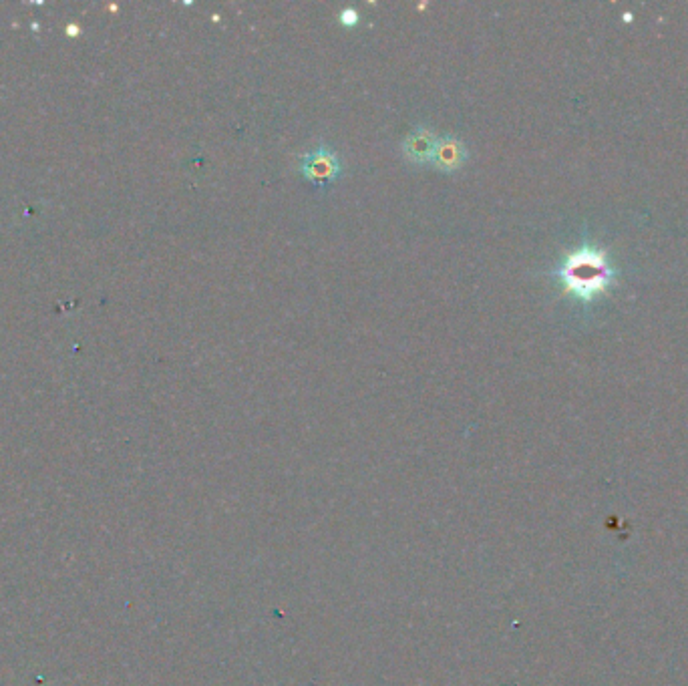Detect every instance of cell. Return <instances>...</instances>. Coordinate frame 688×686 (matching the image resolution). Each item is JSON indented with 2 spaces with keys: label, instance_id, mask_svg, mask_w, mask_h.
Returning a JSON list of instances; mask_svg holds the SVG:
<instances>
[{
  "label": "cell",
  "instance_id": "1",
  "mask_svg": "<svg viewBox=\"0 0 688 686\" xmlns=\"http://www.w3.org/2000/svg\"><path fill=\"white\" fill-rule=\"evenodd\" d=\"M558 276L568 292L582 300H592L610 284L612 268L602 252L582 248L564 260Z\"/></svg>",
  "mask_w": 688,
  "mask_h": 686
},
{
  "label": "cell",
  "instance_id": "2",
  "mask_svg": "<svg viewBox=\"0 0 688 686\" xmlns=\"http://www.w3.org/2000/svg\"><path fill=\"white\" fill-rule=\"evenodd\" d=\"M302 176L314 184H328L338 178L340 174V161L334 155V151L326 147H318L316 151L302 157L300 163Z\"/></svg>",
  "mask_w": 688,
  "mask_h": 686
},
{
  "label": "cell",
  "instance_id": "3",
  "mask_svg": "<svg viewBox=\"0 0 688 686\" xmlns=\"http://www.w3.org/2000/svg\"><path fill=\"white\" fill-rule=\"evenodd\" d=\"M437 135L431 131V129H417L413 131L405 143H403V151L405 155L415 161V163H427L433 159V153H435V147H437Z\"/></svg>",
  "mask_w": 688,
  "mask_h": 686
},
{
  "label": "cell",
  "instance_id": "4",
  "mask_svg": "<svg viewBox=\"0 0 688 686\" xmlns=\"http://www.w3.org/2000/svg\"><path fill=\"white\" fill-rule=\"evenodd\" d=\"M467 151L465 145L455 137H443L437 141L435 153H433V165L441 171H455L465 163Z\"/></svg>",
  "mask_w": 688,
  "mask_h": 686
},
{
  "label": "cell",
  "instance_id": "5",
  "mask_svg": "<svg viewBox=\"0 0 688 686\" xmlns=\"http://www.w3.org/2000/svg\"><path fill=\"white\" fill-rule=\"evenodd\" d=\"M340 23H342L344 27H353V25H357V23H359V13H357L355 9L342 11V13H340Z\"/></svg>",
  "mask_w": 688,
  "mask_h": 686
}]
</instances>
